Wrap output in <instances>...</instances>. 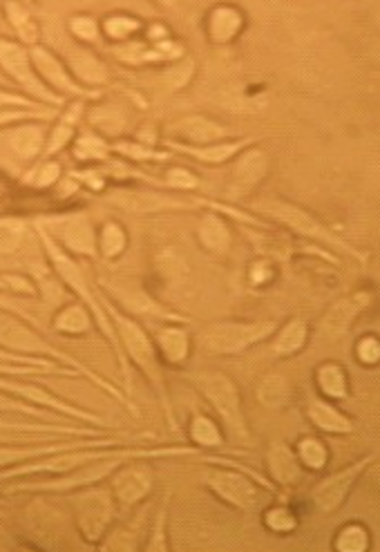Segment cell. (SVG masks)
<instances>
[{"mask_svg": "<svg viewBox=\"0 0 380 552\" xmlns=\"http://www.w3.org/2000/svg\"><path fill=\"white\" fill-rule=\"evenodd\" d=\"M99 300L112 320L114 331H117L123 354H126V358H130V363L146 376L150 387L155 389V394L159 396L161 409H164V416L170 425V430H177L173 403H170L164 367H161V356L157 351L155 340L148 336V331L141 327L137 320H132L130 316H126V313L114 307L106 295H99Z\"/></svg>", "mask_w": 380, "mask_h": 552, "instance_id": "cell-1", "label": "cell"}, {"mask_svg": "<svg viewBox=\"0 0 380 552\" xmlns=\"http://www.w3.org/2000/svg\"><path fill=\"white\" fill-rule=\"evenodd\" d=\"M38 237H41L43 242V249H45V255L47 260H50L54 273L59 275V278L63 280L65 287H70L76 295L81 298V304L85 309L90 311V316L94 318V322H97L99 331L106 336V340L110 342V347L114 354H117V360H119V367L123 371V378H126V396L132 394V374H130V365H128V358L126 354H123L121 349V342L117 338V331H114L112 327V320L106 313V309H103V304L99 300V295H94L90 284H88V278H85V273L79 264H76L68 253H65L59 244H56L50 235H47V231L43 226H38Z\"/></svg>", "mask_w": 380, "mask_h": 552, "instance_id": "cell-2", "label": "cell"}, {"mask_svg": "<svg viewBox=\"0 0 380 552\" xmlns=\"http://www.w3.org/2000/svg\"><path fill=\"white\" fill-rule=\"evenodd\" d=\"M0 349H5V351H9V354H16V356L23 354L30 358L34 356V358L56 360V363H61L63 367L74 369L79 376L90 378L94 385L101 387L103 392H108L112 398H117L119 403L130 405L128 396H123L117 387L108 383V380H103L99 374H94L90 367H85L76 358L65 354V351L50 345V342H47L41 333H36L30 325H27V320L16 316V313H12V311H3V309H0Z\"/></svg>", "mask_w": 380, "mask_h": 552, "instance_id": "cell-3", "label": "cell"}, {"mask_svg": "<svg viewBox=\"0 0 380 552\" xmlns=\"http://www.w3.org/2000/svg\"><path fill=\"white\" fill-rule=\"evenodd\" d=\"M184 378L204 396V401L215 409L217 418L224 423L228 434L240 441L251 439L240 387H237L231 376H226L224 371L217 369H202L190 371V374H184Z\"/></svg>", "mask_w": 380, "mask_h": 552, "instance_id": "cell-4", "label": "cell"}, {"mask_svg": "<svg viewBox=\"0 0 380 552\" xmlns=\"http://www.w3.org/2000/svg\"><path fill=\"white\" fill-rule=\"evenodd\" d=\"M251 208L255 213L269 217V220H273L275 224L287 226L289 231L307 237V240L325 244L334 251H345L349 255H354V258L363 260L360 251H356L354 246L342 240L338 233L331 231L327 224H322L316 215L304 211V208L298 204L284 202V199H278V197H269V199H260V202H253Z\"/></svg>", "mask_w": 380, "mask_h": 552, "instance_id": "cell-5", "label": "cell"}, {"mask_svg": "<svg viewBox=\"0 0 380 552\" xmlns=\"http://www.w3.org/2000/svg\"><path fill=\"white\" fill-rule=\"evenodd\" d=\"M275 329H278V322L275 320H224L213 322V325L199 331L197 342L208 354L237 356L244 354L246 349L262 345V342L273 336Z\"/></svg>", "mask_w": 380, "mask_h": 552, "instance_id": "cell-6", "label": "cell"}, {"mask_svg": "<svg viewBox=\"0 0 380 552\" xmlns=\"http://www.w3.org/2000/svg\"><path fill=\"white\" fill-rule=\"evenodd\" d=\"M202 481L217 499L240 512L258 510L266 499L264 490H269L271 494L275 492V485L266 483L260 474H253L244 468H240V470H222V468L206 470Z\"/></svg>", "mask_w": 380, "mask_h": 552, "instance_id": "cell-7", "label": "cell"}, {"mask_svg": "<svg viewBox=\"0 0 380 552\" xmlns=\"http://www.w3.org/2000/svg\"><path fill=\"white\" fill-rule=\"evenodd\" d=\"M70 501L81 537L92 546L99 544L117 515V501H114L112 492L90 485V488L74 490Z\"/></svg>", "mask_w": 380, "mask_h": 552, "instance_id": "cell-8", "label": "cell"}, {"mask_svg": "<svg viewBox=\"0 0 380 552\" xmlns=\"http://www.w3.org/2000/svg\"><path fill=\"white\" fill-rule=\"evenodd\" d=\"M374 461H376V456L367 454V456H363V459L354 461L351 465H347V468L329 474V477H325V479L313 485L311 492H309L313 510H316L318 515H322V517L334 515V512H338L342 506H345V501L349 499V494H351V490H354V485L358 483V479L363 477V472Z\"/></svg>", "mask_w": 380, "mask_h": 552, "instance_id": "cell-9", "label": "cell"}, {"mask_svg": "<svg viewBox=\"0 0 380 552\" xmlns=\"http://www.w3.org/2000/svg\"><path fill=\"white\" fill-rule=\"evenodd\" d=\"M38 226H43L47 235L61 246V249L74 255H85V258H94L99 251L97 233H94L92 220L85 213H70L61 217H47Z\"/></svg>", "mask_w": 380, "mask_h": 552, "instance_id": "cell-10", "label": "cell"}, {"mask_svg": "<svg viewBox=\"0 0 380 552\" xmlns=\"http://www.w3.org/2000/svg\"><path fill=\"white\" fill-rule=\"evenodd\" d=\"M271 170V155L262 148H246L233 159L231 175L224 188L226 202H244L251 197L258 186L264 182V177Z\"/></svg>", "mask_w": 380, "mask_h": 552, "instance_id": "cell-11", "label": "cell"}, {"mask_svg": "<svg viewBox=\"0 0 380 552\" xmlns=\"http://www.w3.org/2000/svg\"><path fill=\"white\" fill-rule=\"evenodd\" d=\"M0 68H3L12 79L21 85V88L32 94L34 99L50 103V106H61L63 97L54 94L47 85L38 79L34 72V65L30 59V52L25 50L23 45L14 41H7V38L0 36Z\"/></svg>", "mask_w": 380, "mask_h": 552, "instance_id": "cell-12", "label": "cell"}, {"mask_svg": "<svg viewBox=\"0 0 380 552\" xmlns=\"http://www.w3.org/2000/svg\"><path fill=\"white\" fill-rule=\"evenodd\" d=\"M112 497L121 510L139 506L150 497L155 488V472L148 465V459H132L110 474Z\"/></svg>", "mask_w": 380, "mask_h": 552, "instance_id": "cell-13", "label": "cell"}, {"mask_svg": "<svg viewBox=\"0 0 380 552\" xmlns=\"http://www.w3.org/2000/svg\"><path fill=\"white\" fill-rule=\"evenodd\" d=\"M0 392H9L18 401H25L34 407L41 409H52V412H59L68 418H74V421L85 423V425H97V427H106V421L101 416L85 412L81 407H74L70 403H65L63 398H56L54 394L47 392V389L30 385V383H21V380H12V378H0Z\"/></svg>", "mask_w": 380, "mask_h": 552, "instance_id": "cell-14", "label": "cell"}, {"mask_svg": "<svg viewBox=\"0 0 380 552\" xmlns=\"http://www.w3.org/2000/svg\"><path fill=\"white\" fill-rule=\"evenodd\" d=\"M30 59H32L36 76L47 85V88L59 90L65 94V97H76V99L97 97V92L85 90L81 83H76L70 70L65 68V65L56 59V56L47 50V47L34 45L30 50Z\"/></svg>", "mask_w": 380, "mask_h": 552, "instance_id": "cell-15", "label": "cell"}, {"mask_svg": "<svg viewBox=\"0 0 380 552\" xmlns=\"http://www.w3.org/2000/svg\"><path fill=\"white\" fill-rule=\"evenodd\" d=\"M369 304H372V293H351L345 295V298L336 300L331 307L327 309L325 316L320 318L318 333L327 342H338L340 338H345L347 333L354 327V320L363 313Z\"/></svg>", "mask_w": 380, "mask_h": 552, "instance_id": "cell-16", "label": "cell"}, {"mask_svg": "<svg viewBox=\"0 0 380 552\" xmlns=\"http://www.w3.org/2000/svg\"><path fill=\"white\" fill-rule=\"evenodd\" d=\"M121 445V439H112V436H90V439H76V441H52L45 445H32V447H5L0 445V470L12 468V465L41 459L47 454L65 452V450H76V447H114Z\"/></svg>", "mask_w": 380, "mask_h": 552, "instance_id": "cell-17", "label": "cell"}, {"mask_svg": "<svg viewBox=\"0 0 380 552\" xmlns=\"http://www.w3.org/2000/svg\"><path fill=\"white\" fill-rule=\"evenodd\" d=\"M106 199L110 204L119 206L132 215L186 211V208H193V204L184 202V199L161 195L155 193V190H112Z\"/></svg>", "mask_w": 380, "mask_h": 552, "instance_id": "cell-18", "label": "cell"}, {"mask_svg": "<svg viewBox=\"0 0 380 552\" xmlns=\"http://www.w3.org/2000/svg\"><path fill=\"white\" fill-rule=\"evenodd\" d=\"M108 291L123 302V307L130 309L132 313H139V316H150V318H159L164 322H175V325H186L188 318L177 313L173 309H166L164 304H159L155 298L139 287L135 282H110L106 284Z\"/></svg>", "mask_w": 380, "mask_h": 552, "instance_id": "cell-19", "label": "cell"}, {"mask_svg": "<svg viewBox=\"0 0 380 552\" xmlns=\"http://www.w3.org/2000/svg\"><path fill=\"white\" fill-rule=\"evenodd\" d=\"M168 135L179 137V141H184V146H208L226 141L231 137V130L222 126L220 121L206 117V114H188V117H182L168 128Z\"/></svg>", "mask_w": 380, "mask_h": 552, "instance_id": "cell-20", "label": "cell"}, {"mask_svg": "<svg viewBox=\"0 0 380 552\" xmlns=\"http://www.w3.org/2000/svg\"><path fill=\"white\" fill-rule=\"evenodd\" d=\"M304 414H307L309 423L322 434L347 436V434L356 432L354 418H349L345 412H340L334 403L318 394L307 396V407H304Z\"/></svg>", "mask_w": 380, "mask_h": 552, "instance_id": "cell-21", "label": "cell"}, {"mask_svg": "<svg viewBox=\"0 0 380 552\" xmlns=\"http://www.w3.org/2000/svg\"><path fill=\"white\" fill-rule=\"evenodd\" d=\"M266 470H269L271 479L275 485H280L282 490H291L304 479V468L298 461L296 452L291 450L280 439L269 443V450H266Z\"/></svg>", "mask_w": 380, "mask_h": 552, "instance_id": "cell-22", "label": "cell"}, {"mask_svg": "<svg viewBox=\"0 0 380 552\" xmlns=\"http://www.w3.org/2000/svg\"><path fill=\"white\" fill-rule=\"evenodd\" d=\"M253 141H255L253 137H242L231 141H217V144H208V146H184V144H177L173 139H168L166 146L182 152L186 157H193L195 161H199V164L222 166V164H228V161H233L242 150L251 148Z\"/></svg>", "mask_w": 380, "mask_h": 552, "instance_id": "cell-23", "label": "cell"}, {"mask_svg": "<svg viewBox=\"0 0 380 552\" xmlns=\"http://www.w3.org/2000/svg\"><path fill=\"white\" fill-rule=\"evenodd\" d=\"M244 14L233 5H217L208 12L206 34L213 45L233 43L244 30Z\"/></svg>", "mask_w": 380, "mask_h": 552, "instance_id": "cell-24", "label": "cell"}, {"mask_svg": "<svg viewBox=\"0 0 380 552\" xmlns=\"http://www.w3.org/2000/svg\"><path fill=\"white\" fill-rule=\"evenodd\" d=\"M197 240L204 251L215 255V258H224L233 244L231 226L217 211L204 213L197 222Z\"/></svg>", "mask_w": 380, "mask_h": 552, "instance_id": "cell-25", "label": "cell"}, {"mask_svg": "<svg viewBox=\"0 0 380 552\" xmlns=\"http://www.w3.org/2000/svg\"><path fill=\"white\" fill-rule=\"evenodd\" d=\"M155 345L159 356L166 360L168 365L173 367H182L188 363L190 358V333L184 325H175V322H170V325L159 327L155 333Z\"/></svg>", "mask_w": 380, "mask_h": 552, "instance_id": "cell-26", "label": "cell"}, {"mask_svg": "<svg viewBox=\"0 0 380 552\" xmlns=\"http://www.w3.org/2000/svg\"><path fill=\"white\" fill-rule=\"evenodd\" d=\"M269 351L278 358H293L307 347L309 342V325L304 318H291L287 325H278L269 338Z\"/></svg>", "mask_w": 380, "mask_h": 552, "instance_id": "cell-27", "label": "cell"}, {"mask_svg": "<svg viewBox=\"0 0 380 552\" xmlns=\"http://www.w3.org/2000/svg\"><path fill=\"white\" fill-rule=\"evenodd\" d=\"M0 432H21V434H56V436H81V439H90V436H106L101 430L85 425H63V423H30V421H5L0 418Z\"/></svg>", "mask_w": 380, "mask_h": 552, "instance_id": "cell-28", "label": "cell"}, {"mask_svg": "<svg viewBox=\"0 0 380 552\" xmlns=\"http://www.w3.org/2000/svg\"><path fill=\"white\" fill-rule=\"evenodd\" d=\"M255 398L264 409H273V412H280V409L291 405L293 398V387L291 380L278 374V371H271V374H264L260 378L258 387H255Z\"/></svg>", "mask_w": 380, "mask_h": 552, "instance_id": "cell-29", "label": "cell"}, {"mask_svg": "<svg viewBox=\"0 0 380 552\" xmlns=\"http://www.w3.org/2000/svg\"><path fill=\"white\" fill-rule=\"evenodd\" d=\"M313 380L322 398L327 401H347L351 396L347 369L340 363H322L313 371Z\"/></svg>", "mask_w": 380, "mask_h": 552, "instance_id": "cell-30", "label": "cell"}, {"mask_svg": "<svg viewBox=\"0 0 380 552\" xmlns=\"http://www.w3.org/2000/svg\"><path fill=\"white\" fill-rule=\"evenodd\" d=\"M155 271L159 275V280L166 284L168 289H179L188 282L190 275V266L184 260L182 253H177L175 249H161L155 258Z\"/></svg>", "mask_w": 380, "mask_h": 552, "instance_id": "cell-31", "label": "cell"}, {"mask_svg": "<svg viewBox=\"0 0 380 552\" xmlns=\"http://www.w3.org/2000/svg\"><path fill=\"white\" fill-rule=\"evenodd\" d=\"M5 141L16 157L30 161L45 150V130L41 126H21L9 130Z\"/></svg>", "mask_w": 380, "mask_h": 552, "instance_id": "cell-32", "label": "cell"}, {"mask_svg": "<svg viewBox=\"0 0 380 552\" xmlns=\"http://www.w3.org/2000/svg\"><path fill=\"white\" fill-rule=\"evenodd\" d=\"M70 74H74L76 83L85 85H103L108 81V68L103 65L97 56L85 50H74L70 54Z\"/></svg>", "mask_w": 380, "mask_h": 552, "instance_id": "cell-33", "label": "cell"}, {"mask_svg": "<svg viewBox=\"0 0 380 552\" xmlns=\"http://www.w3.org/2000/svg\"><path fill=\"white\" fill-rule=\"evenodd\" d=\"M188 439L197 450H220L224 447V434L211 416L195 414L188 425Z\"/></svg>", "mask_w": 380, "mask_h": 552, "instance_id": "cell-34", "label": "cell"}, {"mask_svg": "<svg viewBox=\"0 0 380 552\" xmlns=\"http://www.w3.org/2000/svg\"><path fill=\"white\" fill-rule=\"evenodd\" d=\"M83 114V103H72V106L63 112V117L59 119V123H56L50 139L45 141V157H52L56 155V152H61L65 146L72 141V135L76 130V123H79Z\"/></svg>", "mask_w": 380, "mask_h": 552, "instance_id": "cell-35", "label": "cell"}, {"mask_svg": "<svg viewBox=\"0 0 380 552\" xmlns=\"http://www.w3.org/2000/svg\"><path fill=\"white\" fill-rule=\"evenodd\" d=\"M92 329L90 311L83 307L81 302H72L63 307L54 318V331L65 333V336H81Z\"/></svg>", "mask_w": 380, "mask_h": 552, "instance_id": "cell-36", "label": "cell"}, {"mask_svg": "<svg viewBox=\"0 0 380 552\" xmlns=\"http://www.w3.org/2000/svg\"><path fill=\"white\" fill-rule=\"evenodd\" d=\"M293 452H296L302 468L309 472H322L329 465V447L318 436H302Z\"/></svg>", "mask_w": 380, "mask_h": 552, "instance_id": "cell-37", "label": "cell"}, {"mask_svg": "<svg viewBox=\"0 0 380 552\" xmlns=\"http://www.w3.org/2000/svg\"><path fill=\"white\" fill-rule=\"evenodd\" d=\"M144 523H146V510H141L135 517V521H130L126 528H121L117 532H112V537L101 544L103 550H119V552H132L139 550L141 546V537H144Z\"/></svg>", "mask_w": 380, "mask_h": 552, "instance_id": "cell-38", "label": "cell"}, {"mask_svg": "<svg viewBox=\"0 0 380 552\" xmlns=\"http://www.w3.org/2000/svg\"><path fill=\"white\" fill-rule=\"evenodd\" d=\"M369 530L358 521H349L336 532L334 548L338 552H367L369 550Z\"/></svg>", "mask_w": 380, "mask_h": 552, "instance_id": "cell-39", "label": "cell"}, {"mask_svg": "<svg viewBox=\"0 0 380 552\" xmlns=\"http://www.w3.org/2000/svg\"><path fill=\"white\" fill-rule=\"evenodd\" d=\"M195 70H197V63L193 59H188V56H184V59L170 63L168 68L161 72L159 81H161V85H164L166 92H179V90H184L190 81H193Z\"/></svg>", "mask_w": 380, "mask_h": 552, "instance_id": "cell-40", "label": "cell"}, {"mask_svg": "<svg viewBox=\"0 0 380 552\" xmlns=\"http://www.w3.org/2000/svg\"><path fill=\"white\" fill-rule=\"evenodd\" d=\"M99 251L106 260H117L119 255H123L128 246V235L123 231V226L119 222H108L103 224L101 235L97 237Z\"/></svg>", "mask_w": 380, "mask_h": 552, "instance_id": "cell-41", "label": "cell"}, {"mask_svg": "<svg viewBox=\"0 0 380 552\" xmlns=\"http://www.w3.org/2000/svg\"><path fill=\"white\" fill-rule=\"evenodd\" d=\"M5 12L9 23L14 25V30L18 32V36H21V41L32 47L38 45V25L34 21V16L27 12L23 5H16V3H7Z\"/></svg>", "mask_w": 380, "mask_h": 552, "instance_id": "cell-42", "label": "cell"}, {"mask_svg": "<svg viewBox=\"0 0 380 552\" xmlns=\"http://www.w3.org/2000/svg\"><path fill=\"white\" fill-rule=\"evenodd\" d=\"M168 508H170V492H166L164 501H161V506L157 510V517L152 521L150 528V537L144 544V548L148 552H168L170 544H168Z\"/></svg>", "mask_w": 380, "mask_h": 552, "instance_id": "cell-43", "label": "cell"}, {"mask_svg": "<svg viewBox=\"0 0 380 552\" xmlns=\"http://www.w3.org/2000/svg\"><path fill=\"white\" fill-rule=\"evenodd\" d=\"M0 414H25V416H36L41 418V421H47V423H63V425H74L70 421H65V418H61L59 414H50L45 412V409L41 407H34L30 403L25 401H18V398L14 396H5L0 394Z\"/></svg>", "mask_w": 380, "mask_h": 552, "instance_id": "cell-44", "label": "cell"}, {"mask_svg": "<svg viewBox=\"0 0 380 552\" xmlns=\"http://www.w3.org/2000/svg\"><path fill=\"white\" fill-rule=\"evenodd\" d=\"M27 235V226L23 220L5 217L0 220V255H14L21 249Z\"/></svg>", "mask_w": 380, "mask_h": 552, "instance_id": "cell-45", "label": "cell"}, {"mask_svg": "<svg viewBox=\"0 0 380 552\" xmlns=\"http://www.w3.org/2000/svg\"><path fill=\"white\" fill-rule=\"evenodd\" d=\"M90 123L97 130H101L103 135H121L128 126L126 114H123L119 108H97L90 112Z\"/></svg>", "mask_w": 380, "mask_h": 552, "instance_id": "cell-46", "label": "cell"}, {"mask_svg": "<svg viewBox=\"0 0 380 552\" xmlns=\"http://www.w3.org/2000/svg\"><path fill=\"white\" fill-rule=\"evenodd\" d=\"M264 526L275 532V535H289V532L298 528V517L287 506H271L264 512Z\"/></svg>", "mask_w": 380, "mask_h": 552, "instance_id": "cell-47", "label": "cell"}, {"mask_svg": "<svg viewBox=\"0 0 380 552\" xmlns=\"http://www.w3.org/2000/svg\"><path fill=\"white\" fill-rule=\"evenodd\" d=\"M74 157L79 161H103L108 159V144L94 135H83L79 141L74 144Z\"/></svg>", "mask_w": 380, "mask_h": 552, "instance_id": "cell-48", "label": "cell"}, {"mask_svg": "<svg viewBox=\"0 0 380 552\" xmlns=\"http://www.w3.org/2000/svg\"><path fill=\"white\" fill-rule=\"evenodd\" d=\"M0 363H7V365H30V367H45L54 371L56 376H79L74 369L70 367H63L59 363H54V360H47V358H30V356H16V354H9V351L0 349Z\"/></svg>", "mask_w": 380, "mask_h": 552, "instance_id": "cell-49", "label": "cell"}, {"mask_svg": "<svg viewBox=\"0 0 380 552\" xmlns=\"http://www.w3.org/2000/svg\"><path fill=\"white\" fill-rule=\"evenodd\" d=\"M106 34L112 38V41H128L132 34H137L141 30V23L132 16H110L106 21Z\"/></svg>", "mask_w": 380, "mask_h": 552, "instance_id": "cell-50", "label": "cell"}, {"mask_svg": "<svg viewBox=\"0 0 380 552\" xmlns=\"http://www.w3.org/2000/svg\"><path fill=\"white\" fill-rule=\"evenodd\" d=\"M59 177H61V166L54 164V161H45V164L34 168L30 175H25L23 182L30 186H36V188H47V186H52Z\"/></svg>", "mask_w": 380, "mask_h": 552, "instance_id": "cell-51", "label": "cell"}, {"mask_svg": "<svg viewBox=\"0 0 380 552\" xmlns=\"http://www.w3.org/2000/svg\"><path fill=\"white\" fill-rule=\"evenodd\" d=\"M356 360L365 367H376L380 363V342L374 336H365L356 342Z\"/></svg>", "mask_w": 380, "mask_h": 552, "instance_id": "cell-52", "label": "cell"}, {"mask_svg": "<svg viewBox=\"0 0 380 552\" xmlns=\"http://www.w3.org/2000/svg\"><path fill=\"white\" fill-rule=\"evenodd\" d=\"M164 186L175 188V190H193L199 186L197 175L190 173L188 168H168L164 173Z\"/></svg>", "mask_w": 380, "mask_h": 552, "instance_id": "cell-53", "label": "cell"}, {"mask_svg": "<svg viewBox=\"0 0 380 552\" xmlns=\"http://www.w3.org/2000/svg\"><path fill=\"white\" fill-rule=\"evenodd\" d=\"M70 30H72V34L76 38H81L83 43H99L101 41L99 25L90 16H76V18H72Z\"/></svg>", "mask_w": 380, "mask_h": 552, "instance_id": "cell-54", "label": "cell"}, {"mask_svg": "<svg viewBox=\"0 0 380 552\" xmlns=\"http://www.w3.org/2000/svg\"><path fill=\"white\" fill-rule=\"evenodd\" d=\"M112 150H117V152H121V155H126L135 161H164V159H168L166 152L150 150L144 144H117V146H112Z\"/></svg>", "mask_w": 380, "mask_h": 552, "instance_id": "cell-55", "label": "cell"}, {"mask_svg": "<svg viewBox=\"0 0 380 552\" xmlns=\"http://www.w3.org/2000/svg\"><path fill=\"white\" fill-rule=\"evenodd\" d=\"M0 309L16 313V316H21L23 320L30 322V325H38V320L32 316V313H27V311L21 307V300L14 298V295H9V293H0Z\"/></svg>", "mask_w": 380, "mask_h": 552, "instance_id": "cell-56", "label": "cell"}, {"mask_svg": "<svg viewBox=\"0 0 380 552\" xmlns=\"http://www.w3.org/2000/svg\"><path fill=\"white\" fill-rule=\"evenodd\" d=\"M0 374L5 376H41V374H54V371L45 367H30V365H7L0 363Z\"/></svg>", "mask_w": 380, "mask_h": 552, "instance_id": "cell-57", "label": "cell"}, {"mask_svg": "<svg viewBox=\"0 0 380 552\" xmlns=\"http://www.w3.org/2000/svg\"><path fill=\"white\" fill-rule=\"evenodd\" d=\"M271 275H273V266L269 260H260L251 266V282L255 287H262V284L269 282Z\"/></svg>", "mask_w": 380, "mask_h": 552, "instance_id": "cell-58", "label": "cell"}, {"mask_svg": "<svg viewBox=\"0 0 380 552\" xmlns=\"http://www.w3.org/2000/svg\"><path fill=\"white\" fill-rule=\"evenodd\" d=\"M7 106H21V108H34V103L30 99L21 97V94H12L7 90H0V108Z\"/></svg>", "mask_w": 380, "mask_h": 552, "instance_id": "cell-59", "label": "cell"}]
</instances>
